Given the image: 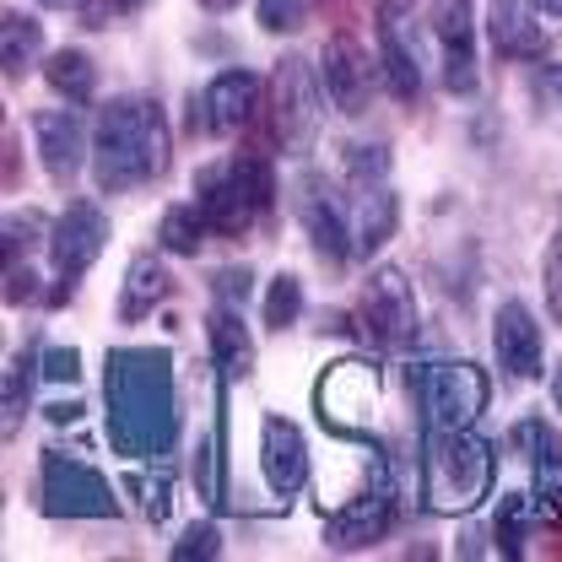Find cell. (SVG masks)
<instances>
[{
    "label": "cell",
    "mask_w": 562,
    "mask_h": 562,
    "mask_svg": "<svg viewBox=\"0 0 562 562\" xmlns=\"http://www.w3.org/2000/svg\"><path fill=\"white\" fill-rule=\"evenodd\" d=\"M395 222H401V201L379 184V190H368L362 195V216H357V233H351V249L357 255H373L390 233H395Z\"/></svg>",
    "instance_id": "cb8c5ba5"
},
{
    "label": "cell",
    "mask_w": 562,
    "mask_h": 562,
    "mask_svg": "<svg viewBox=\"0 0 562 562\" xmlns=\"http://www.w3.org/2000/svg\"><path fill=\"white\" fill-rule=\"evenodd\" d=\"M201 5H206V11H216V16H222V11H233L238 0H201Z\"/></svg>",
    "instance_id": "7bdbcfd3"
},
{
    "label": "cell",
    "mask_w": 562,
    "mask_h": 562,
    "mask_svg": "<svg viewBox=\"0 0 562 562\" xmlns=\"http://www.w3.org/2000/svg\"><path fill=\"white\" fill-rule=\"evenodd\" d=\"M81 417V401H55V406H49V422H55V427H66V422H76Z\"/></svg>",
    "instance_id": "ab89813d"
},
{
    "label": "cell",
    "mask_w": 562,
    "mask_h": 562,
    "mask_svg": "<svg viewBox=\"0 0 562 562\" xmlns=\"http://www.w3.org/2000/svg\"><path fill=\"white\" fill-rule=\"evenodd\" d=\"M297 314H303V281L281 271V277L266 286V325H271V330H292Z\"/></svg>",
    "instance_id": "f546056e"
},
{
    "label": "cell",
    "mask_w": 562,
    "mask_h": 562,
    "mask_svg": "<svg viewBox=\"0 0 562 562\" xmlns=\"http://www.w3.org/2000/svg\"><path fill=\"white\" fill-rule=\"evenodd\" d=\"M206 336H211V357H216L222 379H244V373L255 368V341H249V330H244V319H238V303L211 308Z\"/></svg>",
    "instance_id": "44dd1931"
},
{
    "label": "cell",
    "mask_w": 562,
    "mask_h": 562,
    "mask_svg": "<svg viewBox=\"0 0 562 562\" xmlns=\"http://www.w3.org/2000/svg\"><path fill=\"white\" fill-rule=\"evenodd\" d=\"M552 401H558V412H562V362H558V373H552Z\"/></svg>",
    "instance_id": "ee69618b"
},
{
    "label": "cell",
    "mask_w": 562,
    "mask_h": 562,
    "mask_svg": "<svg viewBox=\"0 0 562 562\" xmlns=\"http://www.w3.org/2000/svg\"><path fill=\"white\" fill-rule=\"evenodd\" d=\"M536 519L562 525V465H541L536 471Z\"/></svg>",
    "instance_id": "d6a6232c"
},
{
    "label": "cell",
    "mask_w": 562,
    "mask_h": 562,
    "mask_svg": "<svg viewBox=\"0 0 562 562\" xmlns=\"http://www.w3.org/2000/svg\"><path fill=\"white\" fill-rule=\"evenodd\" d=\"M190 471H195L201 503H206V508H222V427L195 443V465H190Z\"/></svg>",
    "instance_id": "f1b7e54d"
},
{
    "label": "cell",
    "mask_w": 562,
    "mask_h": 562,
    "mask_svg": "<svg viewBox=\"0 0 562 562\" xmlns=\"http://www.w3.org/2000/svg\"><path fill=\"white\" fill-rule=\"evenodd\" d=\"M44 81H49L66 103H87V98L98 92V66H92L81 49H60V55H49Z\"/></svg>",
    "instance_id": "d4e9b609"
},
{
    "label": "cell",
    "mask_w": 562,
    "mask_h": 562,
    "mask_svg": "<svg viewBox=\"0 0 562 562\" xmlns=\"http://www.w3.org/2000/svg\"><path fill=\"white\" fill-rule=\"evenodd\" d=\"M492 443L471 427L427 432V503L438 514H471L492 492Z\"/></svg>",
    "instance_id": "3957f363"
},
{
    "label": "cell",
    "mask_w": 562,
    "mask_h": 562,
    "mask_svg": "<svg viewBox=\"0 0 562 562\" xmlns=\"http://www.w3.org/2000/svg\"><path fill=\"white\" fill-rule=\"evenodd\" d=\"M260 471H266V487L277 492V497H292V492L308 482V443L277 412L260 422Z\"/></svg>",
    "instance_id": "5bb4252c"
},
{
    "label": "cell",
    "mask_w": 562,
    "mask_h": 562,
    "mask_svg": "<svg viewBox=\"0 0 562 562\" xmlns=\"http://www.w3.org/2000/svg\"><path fill=\"white\" fill-rule=\"evenodd\" d=\"M530 514H536V497H525V492H503L497 497L492 541H497L503 558H525V525H530Z\"/></svg>",
    "instance_id": "4316f807"
},
{
    "label": "cell",
    "mask_w": 562,
    "mask_h": 562,
    "mask_svg": "<svg viewBox=\"0 0 562 562\" xmlns=\"http://www.w3.org/2000/svg\"><path fill=\"white\" fill-rule=\"evenodd\" d=\"M33 136H38L44 173L55 184H70L81 173V162H87V136H81L76 109H44V114H33Z\"/></svg>",
    "instance_id": "2e32d148"
},
{
    "label": "cell",
    "mask_w": 562,
    "mask_h": 562,
    "mask_svg": "<svg viewBox=\"0 0 562 562\" xmlns=\"http://www.w3.org/2000/svg\"><path fill=\"white\" fill-rule=\"evenodd\" d=\"M38 487H44V508L60 514V519H114L120 514L114 487L92 465L66 454V449H44L38 454Z\"/></svg>",
    "instance_id": "277c9868"
},
{
    "label": "cell",
    "mask_w": 562,
    "mask_h": 562,
    "mask_svg": "<svg viewBox=\"0 0 562 562\" xmlns=\"http://www.w3.org/2000/svg\"><path fill=\"white\" fill-rule=\"evenodd\" d=\"M249 266H222V271H216V277H211V286H216V297H222V303H238V308H244V297H249Z\"/></svg>",
    "instance_id": "74e56055"
},
{
    "label": "cell",
    "mask_w": 562,
    "mask_h": 562,
    "mask_svg": "<svg viewBox=\"0 0 562 562\" xmlns=\"http://www.w3.org/2000/svg\"><path fill=\"white\" fill-rule=\"evenodd\" d=\"M422 390V417L427 432H454L471 427L487 406V373L476 362H427L417 373Z\"/></svg>",
    "instance_id": "5b68a950"
},
{
    "label": "cell",
    "mask_w": 562,
    "mask_h": 562,
    "mask_svg": "<svg viewBox=\"0 0 562 562\" xmlns=\"http://www.w3.org/2000/svg\"><path fill=\"white\" fill-rule=\"evenodd\" d=\"M362 336H373L379 347H412L417 341V297L412 281L395 266L373 271L362 292Z\"/></svg>",
    "instance_id": "30bf717a"
},
{
    "label": "cell",
    "mask_w": 562,
    "mask_h": 562,
    "mask_svg": "<svg viewBox=\"0 0 562 562\" xmlns=\"http://www.w3.org/2000/svg\"><path fill=\"white\" fill-rule=\"evenodd\" d=\"M168 271H162V260H151V255H136L131 260V271H125V292H120V319L131 325V319H146L151 314V303H162L168 297Z\"/></svg>",
    "instance_id": "7402d4cb"
},
{
    "label": "cell",
    "mask_w": 562,
    "mask_h": 562,
    "mask_svg": "<svg viewBox=\"0 0 562 562\" xmlns=\"http://www.w3.org/2000/svg\"><path fill=\"white\" fill-rule=\"evenodd\" d=\"M38 5H49V11H66V5H81V0H38Z\"/></svg>",
    "instance_id": "f6af8a7d"
},
{
    "label": "cell",
    "mask_w": 562,
    "mask_h": 562,
    "mask_svg": "<svg viewBox=\"0 0 562 562\" xmlns=\"http://www.w3.org/2000/svg\"><path fill=\"white\" fill-rule=\"evenodd\" d=\"M390 519H395V482H390V465H384V454H379L373 471H368V487L357 492L347 508H336V514L325 519V541H330L336 552L373 547V541L390 530Z\"/></svg>",
    "instance_id": "8992f818"
},
{
    "label": "cell",
    "mask_w": 562,
    "mask_h": 562,
    "mask_svg": "<svg viewBox=\"0 0 562 562\" xmlns=\"http://www.w3.org/2000/svg\"><path fill=\"white\" fill-rule=\"evenodd\" d=\"M530 5H536L541 16H562V0H530Z\"/></svg>",
    "instance_id": "b9f144b4"
},
{
    "label": "cell",
    "mask_w": 562,
    "mask_h": 562,
    "mask_svg": "<svg viewBox=\"0 0 562 562\" xmlns=\"http://www.w3.org/2000/svg\"><path fill=\"white\" fill-rule=\"evenodd\" d=\"M541 281H547V308H552V319L562 325V227H558V238L547 244V266H541Z\"/></svg>",
    "instance_id": "8d00e7d4"
},
{
    "label": "cell",
    "mask_w": 562,
    "mask_h": 562,
    "mask_svg": "<svg viewBox=\"0 0 562 562\" xmlns=\"http://www.w3.org/2000/svg\"><path fill=\"white\" fill-rule=\"evenodd\" d=\"M44 379H55V384H70L76 373H81V351L76 347H49L44 351V368H38Z\"/></svg>",
    "instance_id": "f35d334b"
},
{
    "label": "cell",
    "mask_w": 562,
    "mask_h": 562,
    "mask_svg": "<svg viewBox=\"0 0 562 562\" xmlns=\"http://www.w3.org/2000/svg\"><path fill=\"white\" fill-rule=\"evenodd\" d=\"M514 443L530 454V465H536V471H541V465H562V438H558V427H552V422H541V417L514 422Z\"/></svg>",
    "instance_id": "83f0119b"
},
{
    "label": "cell",
    "mask_w": 562,
    "mask_h": 562,
    "mask_svg": "<svg viewBox=\"0 0 562 562\" xmlns=\"http://www.w3.org/2000/svg\"><path fill=\"white\" fill-rule=\"evenodd\" d=\"M384 173H390V151H384V146H347V179L362 195L379 190Z\"/></svg>",
    "instance_id": "4dcf8cb0"
},
{
    "label": "cell",
    "mask_w": 562,
    "mask_h": 562,
    "mask_svg": "<svg viewBox=\"0 0 562 562\" xmlns=\"http://www.w3.org/2000/svg\"><path fill=\"white\" fill-rule=\"evenodd\" d=\"M103 406L109 443L131 460H157L179 438L173 401V357L168 347H114L103 362Z\"/></svg>",
    "instance_id": "6da1fadb"
},
{
    "label": "cell",
    "mask_w": 562,
    "mask_h": 562,
    "mask_svg": "<svg viewBox=\"0 0 562 562\" xmlns=\"http://www.w3.org/2000/svg\"><path fill=\"white\" fill-rule=\"evenodd\" d=\"M146 0H103V11H140Z\"/></svg>",
    "instance_id": "60d3db41"
},
{
    "label": "cell",
    "mask_w": 562,
    "mask_h": 562,
    "mask_svg": "<svg viewBox=\"0 0 562 562\" xmlns=\"http://www.w3.org/2000/svg\"><path fill=\"white\" fill-rule=\"evenodd\" d=\"M438 49H443V87L449 92H476V33H471V5L443 0L438 5Z\"/></svg>",
    "instance_id": "9a60e30c"
},
{
    "label": "cell",
    "mask_w": 562,
    "mask_h": 562,
    "mask_svg": "<svg viewBox=\"0 0 562 562\" xmlns=\"http://www.w3.org/2000/svg\"><path fill=\"white\" fill-rule=\"evenodd\" d=\"M211 222L206 211L195 206V201H184V206H168L162 211V227H157V238H162V249L168 255H195L201 244H206Z\"/></svg>",
    "instance_id": "484cf974"
},
{
    "label": "cell",
    "mask_w": 562,
    "mask_h": 562,
    "mask_svg": "<svg viewBox=\"0 0 562 562\" xmlns=\"http://www.w3.org/2000/svg\"><path fill=\"white\" fill-rule=\"evenodd\" d=\"M38 49H44V27L33 16H22V11H5V22H0V66H5V81H16L22 70L33 66Z\"/></svg>",
    "instance_id": "603a6c76"
},
{
    "label": "cell",
    "mask_w": 562,
    "mask_h": 562,
    "mask_svg": "<svg viewBox=\"0 0 562 562\" xmlns=\"http://www.w3.org/2000/svg\"><path fill=\"white\" fill-rule=\"evenodd\" d=\"M303 16H308V0H260L266 33H292V27H303Z\"/></svg>",
    "instance_id": "e575fe53"
},
{
    "label": "cell",
    "mask_w": 562,
    "mask_h": 562,
    "mask_svg": "<svg viewBox=\"0 0 562 562\" xmlns=\"http://www.w3.org/2000/svg\"><path fill=\"white\" fill-rule=\"evenodd\" d=\"M125 487L131 492H140V508H146V519H151V525H162V519H168V508H173V497H168V476H131V482H125Z\"/></svg>",
    "instance_id": "836d02e7"
},
{
    "label": "cell",
    "mask_w": 562,
    "mask_h": 562,
    "mask_svg": "<svg viewBox=\"0 0 562 562\" xmlns=\"http://www.w3.org/2000/svg\"><path fill=\"white\" fill-rule=\"evenodd\" d=\"M492 351H497V368L508 379H536L541 373V325H536V314L519 297H508L497 308V319H492Z\"/></svg>",
    "instance_id": "4fadbf2b"
},
{
    "label": "cell",
    "mask_w": 562,
    "mask_h": 562,
    "mask_svg": "<svg viewBox=\"0 0 562 562\" xmlns=\"http://www.w3.org/2000/svg\"><path fill=\"white\" fill-rule=\"evenodd\" d=\"M195 206L206 211L211 233H222V238H238V233H249V222L260 216V201H255V190L238 179V168H233V157L227 162H211L195 173Z\"/></svg>",
    "instance_id": "7c38bea8"
},
{
    "label": "cell",
    "mask_w": 562,
    "mask_h": 562,
    "mask_svg": "<svg viewBox=\"0 0 562 562\" xmlns=\"http://www.w3.org/2000/svg\"><path fill=\"white\" fill-rule=\"evenodd\" d=\"M222 552V536H216V525H190L179 541H173V558L190 562V558H216Z\"/></svg>",
    "instance_id": "d590c367"
},
{
    "label": "cell",
    "mask_w": 562,
    "mask_h": 562,
    "mask_svg": "<svg viewBox=\"0 0 562 562\" xmlns=\"http://www.w3.org/2000/svg\"><path fill=\"white\" fill-rule=\"evenodd\" d=\"M27 390H33V357L16 351L11 357V373H5V427H16L22 406H27Z\"/></svg>",
    "instance_id": "1f68e13d"
},
{
    "label": "cell",
    "mask_w": 562,
    "mask_h": 562,
    "mask_svg": "<svg viewBox=\"0 0 562 562\" xmlns=\"http://www.w3.org/2000/svg\"><path fill=\"white\" fill-rule=\"evenodd\" d=\"M297 216H303V233H308V244H314L319 260L341 266L351 255L347 216H341V206L330 201V190H325L319 179H303V184H297Z\"/></svg>",
    "instance_id": "e0dca14e"
},
{
    "label": "cell",
    "mask_w": 562,
    "mask_h": 562,
    "mask_svg": "<svg viewBox=\"0 0 562 562\" xmlns=\"http://www.w3.org/2000/svg\"><path fill=\"white\" fill-rule=\"evenodd\" d=\"M168 168V120L151 98H114L92 140V184L103 195H125Z\"/></svg>",
    "instance_id": "7a4b0ae2"
},
{
    "label": "cell",
    "mask_w": 562,
    "mask_h": 562,
    "mask_svg": "<svg viewBox=\"0 0 562 562\" xmlns=\"http://www.w3.org/2000/svg\"><path fill=\"white\" fill-rule=\"evenodd\" d=\"M536 16H541V11H536L530 0H492V11H487L492 49L508 55V60H541V55H547V33H541Z\"/></svg>",
    "instance_id": "d6986e66"
},
{
    "label": "cell",
    "mask_w": 562,
    "mask_h": 562,
    "mask_svg": "<svg viewBox=\"0 0 562 562\" xmlns=\"http://www.w3.org/2000/svg\"><path fill=\"white\" fill-rule=\"evenodd\" d=\"M547 81H552V87L562 92V66H547Z\"/></svg>",
    "instance_id": "bcb514c9"
},
{
    "label": "cell",
    "mask_w": 562,
    "mask_h": 562,
    "mask_svg": "<svg viewBox=\"0 0 562 562\" xmlns=\"http://www.w3.org/2000/svg\"><path fill=\"white\" fill-rule=\"evenodd\" d=\"M379 60H384V81H390V92L401 98V103H412L422 92V66H417V49L406 44V33H401V16H395V5H384V16H379Z\"/></svg>",
    "instance_id": "ffe728a7"
},
{
    "label": "cell",
    "mask_w": 562,
    "mask_h": 562,
    "mask_svg": "<svg viewBox=\"0 0 562 562\" xmlns=\"http://www.w3.org/2000/svg\"><path fill=\"white\" fill-rule=\"evenodd\" d=\"M319 76H325V98L341 109V114H362L368 109V55L351 33H336L325 44V60H319Z\"/></svg>",
    "instance_id": "ac0fdd59"
},
{
    "label": "cell",
    "mask_w": 562,
    "mask_h": 562,
    "mask_svg": "<svg viewBox=\"0 0 562 562\" xmlns=\"http://www.w3.org/2000/svg\"><path fill=\"white\" fill-rule=\"evenodd\" d=\"M260 109V76L255 70H222L201 98H190V131H216V136H233L255 120Z\"/></svg>",
    "instance_id": "8fae6325"
},
{
    "label": "cell",
    "mask_w": 562,
    "mask_h": 562,
    "mask_svg": "<svg viewBox=\"0 0 562 562\" xmlns=\"http://www.w3.org/2000/svg\"><path fill=\"white\" fill-rule=\"evenodd\" d=\"M271 98H277V136L292 157H303L314 136H319V81H314V66L303 55H286L277 66V81H271Z\"/></svg>",
    "instance_id": "52a82bcc"
},
{
    "label": "cell",
    "mask_w": 562,
    "mask_h": 562,
    "mask_svg": "<svg viewBox=\"0 0 562 562\" xmlns=\"http://www.w3.org/2000/svg\"><path fill=\"white\" fill-rule=\"evenodd\" d=\"M373 401H379V379L368 362H336L319 390H314V406L319 422L341 438H368V417H373Z\"/></svg>",
    "instance_id": "ba28073f"
},
{
    "label": "cell",
    "mask_w": 562,
    "mask_h": 562,
    "mask_svg": "<svg viewBox=\"0 0 562 562\" xmlns=\"http://www.w3.org/2000/svg\"><path fill=\"white\" fill-rule=\"evenodd\" d=\"M103 244H109V216H103V206L70 201V206L55 216V227H49V266H55L60 286H70L76 277H87L92 260L103 255Z\"/></svg>",
    "instance_id": "9c48e42d"
}]
</instances>
